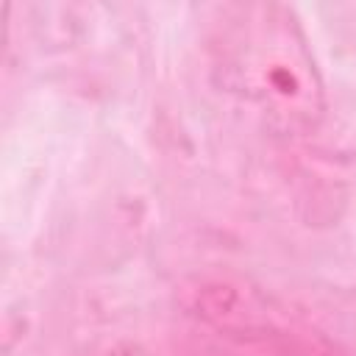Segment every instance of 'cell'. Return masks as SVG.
<instances>
[{"mask_svg": "<svg viewBox=\"0 0 356 356\" xmlns=\"http://www.w3.org/2000/svg\"><path fill=\"white\" fill-rule=\"evenodd\" d=\"M222 86L261 114L281 136L314 131L325 114V86L292 8L242 6L222 28L214 64Z\"/></svg>", "mask_w": 356, "mask_h": 356, "instance_id": "obj_1", "label": "cell"}, {"mask_svg": "<svg viewBox=\"0 0 356 356\" xmlns=\"http://www.w3.org/2000/svg\"><path fill=\"white\" fill-rule=\"evenodd\" d=\"M245 300L239 295V289L228 286V284H206L203 289H197L195 298V312L217 325L220 331H236V328H253V323L248 320Z\"/></svg>", "mask_w": 356, "mask_h": 356, "instance_id": "obj_2", "label": "cell"}, {"mask_svg": "<svg viewBox=\"0 0 356 356\" xmlns=\"http://www.w3.org/2000/svg\"><path fill=\"white\" fill-rule=\"evenodd\" d=\"M106 356H139V350H136L134 345H117V348H111Z\"/></svg>", "mask_w": 356, "mask_h": 356, "instance_id": "obj_3", "label": "cell"}]
</instances>
